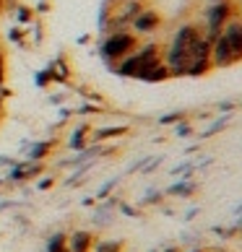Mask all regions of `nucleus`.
Segmentation results:
<instances>
[{
	"label": "nucleus",
	"instance_id": "obj_1",
	"mask_svg": "<svg viewBox=\"0 0 242 252\" xmlns=\"http://www.w3.org/2000/svg\"><path fill=\"white\" fill-rule=\"evenodd\" d=\"M201 34H203V29H201V24H195V21H185L174 29V34L170 36V42H167V47H162V63L167 65L170 76H185L193 47H195V42H198Z\"/></svg>",
	"mask_w": 242,
	"mask_h": 252
},
{
	"label": "nucleus",
	"instance_id": "obj_2",
	"mask_svg": "<svg viewBox=\"0 0 242 252\" xmlns=\"http://www.w3.org/2000/svg\"><path fill=\"white\" fill-rule=\"evenodd\" d=\"M162 63V44L159 42H146V44H138V47L123 58L117 65H112V70L123 78H138L141 81L154 65Z\"/></svg>",
	"mask_w": 242,
	"mask_h": 252
},
{
	"label": "nucleus",
	"instance_id": "obj_3",
	"mask_svg": "<svg viewBox=\"0 0 242 252\" xmlns=\"http://www.w3.org/2000/svg\"><path fill=\"white\" fill-rule=\"evenodd\" d=\"M138 44H141V36H136L130 29L123 32H107L99 42V55L107 65H117L123 58H128Z\"/></svg>",
	"mask_w": 242,
	"mask_h": 252
},
{
	"label": "nucleus",
	"instance_id": "obj_4",
	"mask_svg": "<svg viewBox=\"0 0 242 252\" xmlns=\"http://www.w3.org/2000/svg\"><path fill=\"white\" fill-rule=\"evenodd\" d=\"M237 13H242V11H240L235 3H232V0H219V3H208V5H206V11H203V18H201V29H203V34H206L208 39L213 42L221 32H224V26H227Z\"/></svg>",
	"mask_w": 242,
	"mask_h": 252
},
{
	"label": "nucleus",
	"instance_id": "obj_5",
	"mask_svg": "<svg viewBox=\"0 0 242 252\" xmlns=\"http://www.w3.org/2000/svg\"><path fill=\"white\" fill-rule=\"evenodd\" d=\"M162 29V16L154 11V8H143L133 21H130V32L136 36H151Z\"/></svg>",
	"mask_w": 242,
	"mask_h": 252
},
{
	"label": "nucleus",
	"instance_id": "obj_6",
	"mask_svg": "<svg viewBox=\"0 0 242 252\" xmlns=\"http://www.w3.org/2000/svg\"><path fill=\"white\" fill-rule=\"evenodd\" d=\"M221 36L229 42V47L235 50L237 60H242V13H237L232 21L224 26V32H221Z\"/></svg>",
	"mask_w": 242,
	"mask_h": 252
},
{
	"label": "nucleus",
	"instance_id": "obj_7",
	"mask_svg": "<svg viewBox=\"0 0 242 252\" xmlns=\"http://www.w3.org/2000/svg\"><path fill=\"white\" fill-rule=\"evenodd\" d=\"M65 245H68L70 252H89L91 245H94V237H91V231H73Z\"/></svg>",
	"mask_w": 242,
	"mask_h": 252
},
{
	"label": "nucleus",
	"instance_id": "obj_8",
	"mask_svg": "<svg viewBox=\"0 0 242 252\" xmlns=\"http://www.w3.org/2000/svg\"><path fill=\"white\" fill-rule=\"evenodd\" d=\"M86 135H89V125H78L73 130V135L68 138V146L73 151H83V146H86Z\"/></svg>",
	"mask_w": 242,
	"mask_h": 252
},
{
	"label": "nucleus",
	"instance_id": "obj_9",
	"mask_svg": "<svg viewBox=\"0 0 242 252\" xmlns=\"http://www.w3.org/2000/svg\"><path fill=\"white\" fill-rule=\"evenodd\" d=\"M167 78H172V76H170V70H167V65H164V63H159V65H154V68L148 70L141 81H146V83H162V81H167Z\"/></svg>",
	"mask_w": 242,
	"mask_h": 252
},
{
	"label": "nucleus",
	"instance_id": "obj_10",
	"mask_svg": "<svg viewBox=\"0 0 242 252\" xmlns=\"http://www.w3.org/2000/svg\"><path fill=\"white\" fill-rule=\"evenodd\" d=\"M52 146H55V141H42V143L32 146L29 148V161H42V158L52 151Z\"/></svg>",
	"mask_w": 242,
	"mask_h": 252
},
{
	"label": "nucleus",
	"instance_id": "obj_11",
	"mask_svg": "<svg viewBox=\"0 0 242 252\" xmlns=\"http://www.w3.org/2000/svg\"><path fill=\"white\" fill-rule=\"evenodd\" d=\"M128 133V127L125 125H120V127H102L94 133V141L102 143V141H107V138H120V135H125Z\"/></svg>",
	"mask_w": 242,
	"mask_h": 252
},
{
	"label": "nucleus",
	"instance_id": "obj_12",
	"mask_svg": "<svg viewBox=\"0 0 242 252\" xmlns=\"http://www.w3.org/2000/svg\"><path fill=\"white\" fill-rule=\"evenodd\" d=\"M193 190H195L193 182H177V185H172V188L167 190V192H170V195H180V198H188Z\"/></svg>",
	"mask_w": 242,
	"mask_h": 252
},
{
	"label": "nucleus",
	"instance_id": "obj_13",
	"mask_svg": "<svg viewBox=\"0 0 242 252\" xmlns=\"http://www.w3.org/2000/svg\"><path fill=\"white\" fill-rule=\"evenodd\" d=\"M16 18L21 24H32L34 21V11H32V8H26V5H18L16 8Z\"/></svg>",
	"mask_w": 242,
	"mask_h": 252
},
{
	"label": "nucleus",
	"instance_id": "obj_14",
	"mask_svg": "<svg viewBox=\"0 0 242 252\" xmlns=\"http://www.w3.org/2000/svg\"><path fill=\"white\" fill-rule=\"evenodd\" d=\"M65 234H55L52 239H50V245H47V252H63V247H65Z\"/></svg>",
	"mask_w": 242,
	"mask_h": 252
},
{
	"label": "nucleus",
	"instance_id": "obj_15",
	"mask_svg": "<svg viewBox=\"0 0 242 252\" xmlns=\"http://www.w3.org/2000/svg\"><path fill=\"white\" fill-rule=\"evenodd\" d=\"M97 252H120V242H99Z\"/></svg>",
	"mask_w": 242,
	"mask_h": 252
},
{
	"label": "nucleus",
	"instance_id": "obj_16",
	"mask_svg": "<svg viewBox=\"0 0 242 252\" xmlns=\"http://www.w3.org/2000/svg\"><path fill=\"white\" fill-rule=\"evenodd\" d=\"M182 117H185V112H174V115H164V117H159V123H162V125H174V123H180Z\"/></svg>",
	"mask_w": 242,
	"mask_h": 252
},
{
	"label": "nucleus",
	"instance_id": "obj_17",
	"mask_svg": "<svg viewBox=\"0 0 242 252\" xmlns=\"http://www.w3.org/2000/svg\"><path fill=\"white\" fill-rule=\"evenodd\" d=\"M115 185H117V180H109V182L104 185V188H102V190L97 192V198H107V192H109V190H112V188H115Z\"/></svg>",
	"mask_w": 242,
	"mask_h": 252
},
{
	"label": "nucleus",
	"instance_id": "obj_18",
	"mask_svg": "<svg viewBox=\"0 0 242 252\" xmlns=\"http://www.w3.org/2000/svg\"><path fill=\"white\" fill-rule=\"evenodd\" d=\"M97 107L94 104H83V107H78V115H97Z\"/></svg>",
	"mask_w": 242,
	"mask_h": 252
},
{
	"label": "nucleus",
	"instance_id": "obj_19",
	"mask_svg": "<svg viewBox=\"0 0 242 252\" xmlns=\"http://www.w3.org/2000/svg\"><path fill=\"white\" fill-rule=\"evenodd\" d=\"M8 39H11V42H18V44H24L21 32H18V29H11V32H8Z\"/></svg>",
	"mask_w": 242,
	"mask_h": 252
},
{
	"label": "nucleus",
	"instance_id": "obj_20",
	"mask_svg": "<svg viewBox=\"0 0 242 252\" xmlns=\"http://www.w3.org/2000/svg\"><path fill=\"white\" fill-rule=\"evenodd\" d=\"M190 133H193V127L188 123H180L177 125V135H190Z\"/></svg>",
	"mask_w": 242,
	"mask_h": 252
},
{
	"label": "nucleus",
	"instance_id": "obj_21",
	"mask_svg": "<svg viewBox=\"0 0 242 252\" xmlns=\"http://www.w3.org/2000/svg\"><path fill=\"white\" fill-rule=\"evenodd\" d=\"M47 188H52V177H44V180L39 182V190H47Z\"/></svg>",
	"mask_w": 242,
	"mask_h": 252
},
{
	"label": "nucleus",
	"instance_id": "obj_22",
	"mask_svg": "<svg viewBox=\"0 0 242 252\" xmlns=\"http://www.w3.org/2000/svg\"><path fill=\"white\" fill-rule=\"evenodd\" d=\"M47 8H50V5H47V0H42V3L36 5V11H39V13H44V11H47Z\"/></svg>",
	"mask_w": 242,
	"mask_h": 252
},
{
	"label": "nucleus",
	"instance_id": "obj_23",
	"mask_svg": "<svg viewBox=\"0 0 242 252\" xmlns=\"http://www.w3.org/2000/svg\"><path fill=\"white\" fill-rule=\"evenodd\" d=\"M0 68H5V52H3V47H0Z\"/></svg>",
	"mask_w": 242,
	"mask_h": 252
},
{
	"label": "nucleus",
	"instance_id": "obj_24",
	"mask_svg": "<svg viewBox=\"0 0 242 252\" xmlns=\"http://www.w3.org/2000/svg\"><path fill=\"white\" fill-rule=\"evenodd\" d=\"M3 81H5V68H0V86H3Z\"/></svg>",
	"mask_w": 242,
	"mask_h": 252
},
{
	"label": "nucleus",
	"instance_id": "obj_25",
	"mask_svg": "<svg viewBox=\"0 0 242 252\" xmlns=\"http://www.w3.org/2000/svg\"><path fill=\"white\" fill-rule=\"evenodd\" d=\"M3 8H5V0H0V13H3Z\"/></svg>",
	"mask_w": 242,
	"mask_h": 252
},
{
	"label": "nucleus",
	"instance_id": "obj_26",
	"mask_svg": "<svg viewBox=\"0 0 242 252\" xmlns=\"http://www.w3.org/2000/svg\"><path fill=\"white\" fill-rule=\"evenodd\" d=\"M63 252H70V250H68V245H65V247H63Z\"/></svg>",
	"mask_w": 242,
	"mask_h": 252
},
{
	"label": "nucleus",
	"instance_id": "obj_27",
	"mask_svg": "<svg viewBox=\"0 0 242 252\" xmlns=\"http://www.w3.org/2000/svg\"><path fill=\"white\" fill-rule=\"evenodd\" d=\"M208 3H219V0H208Z\"/></svg>",
	"mask_w": 242,
	"mask_h": 252
},
{
	"label": "nucleus",
	"instance_id": "obj_28",
	"mask_svg": "<svg viewBox=\"0 0 242 252\" xmlns=\"http://www.w3.org/2000/svg\"><path fill=\"white\" fill-rule=\"evenodd\" d=\"M0 120H3V109H0Z\"/></svg>",
	"mask_w": 242,
	"mask_h": 252
}]
</instances>
